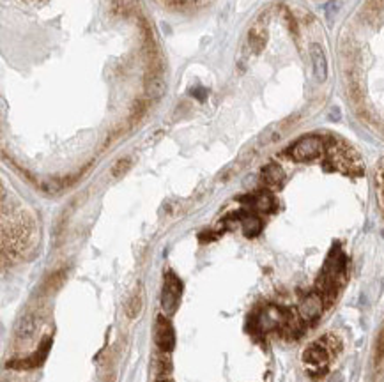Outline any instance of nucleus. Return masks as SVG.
Masks as SVG:
<instances>
[{
    "instance_id": "8",
    "label": "nucleus",
    "mask_w": 384,
    "mask_h": 382,
    "mask_svg": "<svg viewBox=\"0 0 384 382\" xmlns=\"http://www.w3.org/2000/svg\"><path fill=\"white\" fill-rule=\"evenodd\" d=\"M163 91H165V82L159 78V73H152L151 80L147 82V87H145L147 96H149V97H154V99H158V97H161Z\"/></svg>"
},
{
    "instance_id": "6",
    "label": "nucleus",
    "mask_w": 384,
    "mask_h": 382,
    "mask_svg": "<svg viewBox=\"0 0 384 382\" xmlns=\"http://www.w3.org/2000/svg\"><path fill=\"white\" fill-rule=\"evenodd\" d=\"M37 326H39L37 313H34V311H28V313L21 315V317L18 318V322H16V326H14V333H16V336H18V338L27 340V338H30L32 334L36 333Z\"/></svg>"
},
{
    "instance_id": "12",
    "label": "nucleus",
    "mask_w": 384,
    "mask_h": 382,
    "mask_svg": "<svg viewBox=\"0 0 384 382\" xmlns=\"http://www.w3.org/2000/svg\"><path fill=\"white\" fill-rule=\"evenodd\" d=\"M186 2V0H168V4H172V5H182Z\"/></svg>"
},
{
    "instance_id": "7",
    "label": "nucleus",
    "mask_w": 384,
    "mask_h": 382,
    "mask_svg": "<svg viewBox=\"0 0 384 382\" xmlns=\"http://www.w3.org/2000/svg\"><path fill=\"white\" fill-rule=\"evenodd\" d=\"M142 306H143V297H142L140 292H136V294L131 295V297L126 301V304H124L126 317L128 318H136L140 315V311H142Z\"/></svg>"
},
{
    "instance_id": "1",
    "label": "nucleus",
    "mask_w": 384,
    "mask_h": 382,
    "mask_svg": "<svg viewBox=\"0 0 384 382\" xmlns=\"http://www.w3.org/2000/svg\"><path fill=\"white\" fill-rule=\"evenodd\" d=\"M329 354H331V352L328 350V347H326L321 340H317L315 343H312V345L305 350L303 361H305V365L310 366L312 375L315 374L322 375L326 372V366H328Z\"/></svg>"
},
{
    "instance_id": "11",
    "label": "nucleus",
    "mask_w": 384,
    "mask_h": 382,
    "mask_svg": "<svg viewBox=\"0 0 384 382\" xmlns=\"http://www.w3.org/2000/svg\"><path fill=\"white\" fill-rule=\"evenodd\" d=\"M129 167H131V159L129 158L119 159V161L114 165V168H112V175H114V177H119V175L126 174V172L129 170Z\"/></svg>"
},
{
    "instance_id": "4",
    "label": "nucleus",
    "mask_w": 384,
    "mask_h": 382,
    "mask_svg": "<svg viewBox=\"0 0 384 382\" xmlns=\"http://www.w3.org/2000/svg\"><path fill=\"white\" fill-rule=\"evenodd\" d=\"M154 340L156 345L159 347L161 352H170L175 345V334L172 329L170 322L165 318V315H159L158 322H156V331H154Z\"/></svg>"
},
{
    "instance_id": "10",
    "label": "nucleus",
    "mask_w": 384,
    "mask_h": 382,
    "mask_svg": "<svg viewBox=\"0 0 384 382\" xmlns=\"http://www.w3.org/2000/svg\"><path fill=\"white\" fill-rule=\"evenodd\" d=\"M377 191H379V202L384 212V159L379 163V168H377Z\"/></svg>"
},
{
    "instance_id": "2",
    "label": "nucleus",
    "mask_w": 384,
    "mask_h": 382,
    "mask_svg": "<svg viewBox=\"0 0 384 382\" xmlns=\"http://www.w3.org/2000/svg\"><path fill=\"white\" fill-rule=\"evenodd\" d=\"M179 295H181V282L172 271H168L165 278V286H163L161 292V306L165 313H172L177 308Z\"/></svg>"
},
{
    "instance_id": "9",
    "label": "nucleus",
    "mask_w": 384,
    "mask_h": 382,
    "mask_svg": "<svg viewBox=\"0 0 384 382\" xmlns=\"http://www.w3.org/2000/svg\"><path fill=\"white\" fill-rule=\"evenodd\" d=\"M64 282H66V271L60 269V271H57V273H53V275L46 280L44 285H46V290H57V288L62 286Z\"/></svg>"
},
{
    "instance_id": "3",
    "label": "nucleus",
    "mask_w": 384,
    "mask_h": 382,
    "mask_svg": "<svg viewBox=\"0 0 384 382\" xmlns=\"http://www.w3.org/2000/svg\"><path fill=\"white\" fill-rule=\"evenodd\" d=\"M324 308H326L324 299H322V295L315 290V292H312V294H308L301 302H299V315H301L303 320L312 322V320H315L317 317H321Z\"/></svg>"
},
{
    "instance_id": "5",
    "label": "nucleus",
    "mask_w": 384,
    "mask_h": 382,
    "mask_svg": "<svg viewBox=\"0 0 384 382\" xmlns=\"http://www.w3.org/2000/svg\"><path fill=\"white\" fill-rule=\"evenodd\" d=\"M260 179H262V184L269 188H280L285 181V172L281 168V165L278 161H271L267 163L264 168H262V174H260Z\"/></svg>"
}]
</instances>
